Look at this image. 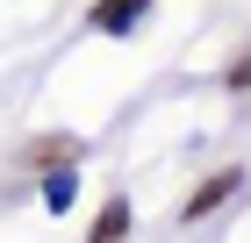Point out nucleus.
I'll return each mask as SVG.
<instances>
[{
    "mask_svg": "<svg viewBox=\"0 0 251 243\" xmlns=\"http://www.w3.org/2000/svg\"><path fill=\"white\" fill-rule=\"evenodd\" d=\"M230 193H237V165H223L215 179H201V186L187 193V207H179V222H208V215H215L223 200H230Z\"/></svg>",
    "mask_w": 251,
    "mask_h": 243,
    "instance_id": "f257e3e1",
    "label": "nucleus"
},
{
    "mask_svg": "<svg viewBox=\"0 0 251 243\" xmlns=\"http://www.w3.org/2000/svg\"><path fill=\"white\" fill-rule=\"evenodd\" d=\"M86 243H129V200H100V215H94V229H86Z\"/></svg>",
    "mask_w": 251,
    "mask_h": 243,
    "instance_id": "f03ea898",
    "label": "nucleus"
},
{
    "mask_svg": "<svg viewBox=\"0 0 251 243\" xmlns=\"http://www.w3.org/2000/svg\"><path fill=\"white\" fill-rule=\"evenodd\" d=\"M72 136H36V143H29V150H22V165H29V172H36V165H65V157H72Z\"/></svg>",
    "mask_w": 251,
    "mask_h": 243,
    "instance_id": "7ed1b4c3",
    "label": "nucleus"
},
{
    "mask_svg": "<svg viewBox=\"0 0 251 243\" xmlns=\"http://www.w3.org/2000/svg\"><path fill=\"white\" fill-rule=\"evenodd\" d=\"M136 7H144V0H100V7H94V29H129Z\"/></svg>",
    "mask_w": 251,
    "mask_h": 243,
    "instance_id": "20e7f679",
    "label": "nucleus"
},
{
    "mask_svg": "<svg viewBox=\"0 0 251 243\" xmlns=\"http://www.w3.org/2000/svg\"><path fill=\"white\" fill-rule=\"evenodd\" d=\"M43 200H50V207H65V200H72V172H58V179L43 186Z\"/></svg>",
    "mask_w": 251,
    "mask_h": 243,
    "instance_id": "39448f33",
    "label": "nucleus"
},
{
    "mask_svg": "<svg viewBox=\"0 0 251 243\" xmlns=\"http://www.w3.org/2000/svg\"><path fill=\"white\" fill-rule=\"evenodd\" d=\"M244 86H251V50H244V57L230 65V93H244Z\"/></svg>",
    "mask_w": 251,
    "mask_h": 243,
    "instance_id": "423d86ee",
    "label": "nucleus"
}]
</instances>
